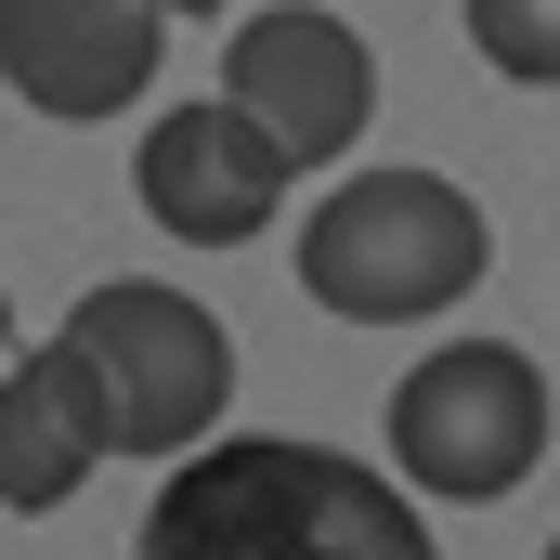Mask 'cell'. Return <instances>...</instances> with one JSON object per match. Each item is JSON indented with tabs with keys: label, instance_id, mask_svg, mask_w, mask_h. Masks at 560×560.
I'll return each mask as SVG.
<instances>
[{
	"label": "cell",
	"instance_id": "cell-7",
	"mask_svg": "<svg viewBox=\"0 0 560 560\" xmlns=\"http://www.w3.org/2000/svg\"><path fill=\"white\" fill-rule=\"evenodd\" d=\"M170 52V0H0V79L39 118H118Z\"/></svg>",
	"mask_w": 560,
	"mask_h": 560
},
{
	"label": "cell",
	"instance_id": "cell-5",
	"mask_svg": "<svg viewBox=\"0 0 560 560\" xmlns=\"http://www.w3.org/2000/svg\"><path fill=\"white\" fill-rule=\"evenodd\" d=\"M143 183V222L156 235H183V248H248L261 222H287V183H300V156H287L235 92H209V105H170L131 156Z\"/></svg>",
	"mask_w": 560,
	"mask_h": 560
},
{
	"label": "cell",
	"instance_id": "cell-4",
	"mask_svg": "<svg viewBox=\"0 0 560 560\" xmlns=\"http://www.w3.org/2000/svg\"><path fill=\"white\" fill-rule=\"evenodd\" d=\"M66 339L92 352V378H105V405H118V456H183V443H209L222 405H235V339H222V313H196L183 287H92L79 313H66Z\"/></svg>",
	"mask_w": 560,
	"mask_h": 560
},
{
	"label": "cell",
	"instance_id": "cell-1",
	"mask_svg": "<svg viewBox=\"0 0 560 560\" xmlns=\"http://www.w3.org/2000/svg\"><path fill=\"white\" fill-rule=\"evenodd\" d=\"M131 560H443V548L392 469L339 443H287V430H222V443H183Z\"/></svg>",
	"mask_w": 560,
	"mask_h": 560
},
{
	"label": "cell",
	"instance_id": "cell-11",
	"mask_svg": "<svg viewBox=\"0 0 560 560\" xmlns=\"http://www.w3.org/2000/svg\"><path fill=\"white\" fill-rule=\"evenodd\" d=\"M0 352H13V313H0Z\"/></svg>",
	"mask_w": 560,
	"mask_h": 560
},
{
	"label": "cell",
	"instance_id": "cell-10",
	"mask_svg": "<svg viewBox=\"0 0 560 560\" xmlns=\"http://www.w3.org/2000/svg\"><path fill=\"white\" fill-rule=\"evenodd\" d=\"M170 13H222V0H170Z\"/></svg>",
	"mask_w": 560,
	"mask_h": 560
},
{
	"label": "cell",
	"instance_id": "cell-8",
	"mask_svg": "<svg viewBox=\"0 0 560 560\" xmlns=\"http://www.w3.org/2000/svg\"><path fill=\"white\" fill-rule=\"evenodd\" d=\"M105 456H118V405L79 339L0 352V509H66Z\"/></svg>",
	"mask_w": 560,
	"mask_h": 560
},
{
	"label": "cell",
	"instance_id": "cell-6",
	"mask_svg": "<svg viewBox=\"0 0 560 560\" xmlns=\"http://www.w3.org/2000/svg\"><path fill=\"white\" fill-rule=\"evenodd\" d=\"M222 92H235L300 170H326V156H352L365 118H378V52H365L339 13H248V26L222 39Z\"/></svg>",
	"mask_w": 560,
	"mask_h": 560
},
{
	"label": "cell",
	"instance_id": "cell-9",
	"mask_svg": "<svg viewBox=\"0 0 560 560\" xmlns=\"http://www.w3.org/2000/svg\"><path fill=\"white\" fill-rule=\"evenodd\" d=\"M469 39H482V66H495V79L560 92V0H469Z\"/></svg>",
	"mask_w": 560,
	"mask_h": 560
},
{
	"label": "cell",
	"instance_id": "cell-12",
	"mask_svg": "<svg viewBox=\"0 0 560 560\" xmlns=\"http://www.w3.org/2000/svg\"><path fill=\"white\" fill-rule=\"evenodd\" d=\"M548 560H560V548H548Z\"/></svg>",
	"mask_w": 560,
	"mask_h": 560
},
{
	"label": "cell",
	"instance_id": "cell-3",
	"mask_svg": "<svg viewBox=\"0 0 560 560\" xmlns=\"http://www.w3.org/2000/svg\"><path fill=\"white\" fill-rule=\"evenodd\" d=\"M548 456V378L509 339H443L430 365L392 378V469L443 509H495Z\"/></svg>",
	"mask_w": 560,
	"mask_h": 560
},
{
	"label": "cell",
	"instance_id": "cell-2",
	"mask_svg": "<svg viewBox=\"0 0 560 560\" xmlns=\"http://www.w3.org/2000/svg\"><path fill=\"white\" fill-rule=\"evenodd\" d=\"M482 261H495V235L443 170H352L300 222V287L339 326H430L482 287Z\"/></svg>",
	"mask_w": 560,
	"mask_h": 560
}]
</instances>
